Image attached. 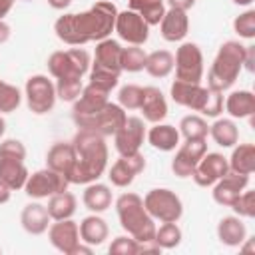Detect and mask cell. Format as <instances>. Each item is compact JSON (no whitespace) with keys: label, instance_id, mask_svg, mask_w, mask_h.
Wrapping results in <instances>:
<instances>
[{"label":"cell","instance_id":"13","mask_svg":"<svg viewBox=\"0 0 255 255\" xmlns=\"http://www.w3.org/2000/svg\"><path fill=\"white\" fill-rule=\"evenodd\" d=\"M114 30L118 32V36L128 42L129 46H141L147 42L149 38V24L133 10H124L118 12L116 16V24Z\"/></svg>","mask_w":255,"mask_h":255},{"label":"cell","instance_id":"52","mask_svg":"<svg viewBox=\"0 0 255 255\" xmlns=\"http://www.w3.org/2000/svg\"><path fill=\"white\" fill-rule=\"evenodd\" d=\"M4 131H6V122H4V118L0 116V137L4 135Z\"/></svg>","mask_w":255,"mask_h":255},{"label":"cell","instance_id":"37","mask_svg":"<svg viewBox=\"0 0 255 255\" xmlns=\"http://www.w3.org/2000/svg\"><path fill=\"white\" fill-rule=\"evenodd\" d=\"M153 241L159 249H173L181 243V229L177 227V221H165L163 225L155 227Z\"/></svg>","mask_w":255,"mask_h":255},{"label":"cell","instance_id":"27","mask_svg":"<svg viewBox=\"0 0 255 255\" xmlns=\"http://www.w3.org/2000/svg\"><path fill=\"white\" fill-rule=\"evenodd\" d=\"M145 137L159 151H171L179 145V129H175L169 124H161V122L153 124V128H149Z\"/></svg>","mask_w":255,"mask_h":255},{"label":"cell","instance_id":"22","mask_svg":"<svg viewBox=\"0 0 255 255\" xmlns=\"http://www.w3.org/2000/svg\"><path fill=\"white\" fill-rule=\"evenodd\" d=\"M139 110L143 112V120H147L151 124H159L167 116V102H165V96L161 94V90L155 86H145Z\"/></svg>","mask_w":255,"mask_h":255},{"label":"cell","instance_id":"17","mask_svg":"<svg viewBox=\"0 0 255 255\" xmlns=\"http://www.w3.org/2000/svg\"><path fill=\"white\" fill-rule=\"evenodd\" d=\"M145 169V157L137 151L131 155H120V159L110 167V181L116 187H128L137 173H141Z\"/></svg>","mask_w":255,"mask_h":255},{"label":"cell","instance_id":"3","mask_svg":"<svg viewBox=\"0 0 255 255\" xmlns=\"http://www.w3.org/2000/svg\"><path fill=\"white\" fill-rule=\"evenodd\" d=\"M116 211L122 229L137 243H149L155 235V219L147 213L143 199L137 193H122L116 201Z\"/></svg>","mask_w":255,"mask_h":255},{"label":"cell","instance_id":"2","mask_svg":"<svg viewBox=\"0 0 255 255\" xmlns=\"http://www.w3.org/2000/svg\"><path fill=\"white\" fill-rule=\"evenodd\" d=\"M72 145L76 151V163L68 181L82 185L98 181L108 165V145L104 135L88 129H78L72 139Z\"/></svg>","mask_w":255,"mask_h":255},{"label":"cell","instance_id":"44","mask_svg":"<svg viewBox=\"0 0 255 255\" xmlns=\"http://www.w3.org/2000/svg\"><path fill=\"white\" fill-rule=\"evenodd\" d=\"M110 253L112 255H135L139 253V243L131 235H120L112 241Z\"/></svg>","mask_w":255,"mask_h":255},{"label":"cell","instance_id":"5","mask_svg":"<svg viewBox=\"0 0 255 255\" xmlns=\"http://www.w3.org/2000/svg\"><path fill=\"white\" fill-rule=\"evenodd\" d=\"M171 100L177 106L199 112L207 118H217L223 112V92H215L211 88H203L201 84L175 80L171 84Z\"/></svg>","mask_w":255,"mask_h":255},{"label":"cell","instance_id":"6","mask_svg":"<svg viewBox=\"0 0 255 255\" xmlns=\"http://www.w3.org/2000/svg\"><path fill=\"white\" fill-rule=\"evenodd\" d=\"M120 54L122 46L118 40L104 38L96 44V56L90 72V84H96L108 92H112L118 86L122 66H120Z\"/></svg>","mask_w":255,"mask_h":255},{"label":"cell","instance_id":"31","mask_svg":"<svg viewBox=\"0 0 255 255\" xmlns=\"http://www.w3.org/2000/svg\"><path fill=\"white\" fill-rule=\"evenodd\" d=\"M76 205H78L76 195L66 189V191H60V193L50 195L46 209L50 213V219L60 221V219H70L76 213Z\"/></svg>","mask_w":255,"mask_h":255},{"label":"cell","instance_id":"29","mask_svg":"<svg viewBox=\"0 0 255 255\" xmlns=\"http://www.w3.org/2000/svg\"><path fill=\"white\" fill-rule=\"evenodd\" d=\"M28 169L24 165V161L20 159H10V157H0V179L14 191V189H22L26 179H28Z\"/></svg>","mask_w":255,"mask_h":255},{"label":"cell","instance_id":"46","mask_svg":"<svg viewBox=\"0 0 255 255\" xmlns=\"http://www.w3.org/2000/svg\"><path fill=\"white\" fill-rule=\"evenodd\" d=\"M243 68L253 72L255 70V46H245V56H243Z\"/></svg>","mask_w":255,"mask_h":255},{"label":"cell","instance_id":"51","mask_svg":"<svg viewBox=\"0 0 255 255\" xmlns=\"http://www.w3.org/2000/svg\"><path fill=\"white\" fill-rule=\"evenodd\" d=\"M48 4L54 8V10H64L72 4V0H48Z\"/></svg>","mask_w":255,"mask_h":255},{"label":"cell","instance_id":"25","mask_svg":"<svg viewBox=\"0 0 255 255\" xmlns=\"http://www.w3.org/2000/svg\"><path fill=\"white\" fill-rule=\"evenodd\" d=\"M217 237L227 247H239L247 239L245 223L237 215H227L217 223Z\"/></svg>","mask_w":255,"mask_h":255},{"label":"cell","instance_id":"53","mask_svg":"<svg viewBox=\"0 0 255 255\" xmlns=\"http://www.w3.org/2000/svg\"><path fill=\"white\" fill-rule=\"evenodd\" d=\"M235 4H239V6H249V4H253V0H233Z\"/></svg>","mask_w":255,"mask_h":255},{"label":"cell","instance_id":"38","mask_svg":"<svg viewBox=\"0 0 255 255\" xmlns=\"http://www.w3.org/2000/svg\"><path fill=\"white\" fill-rule=\"evenodd\" d=\"M145 58H147V54L139 46L122 48V54H120L122 72H139V70H143L145 68Z\"/></svg>","mask_w":255,"mask_h":255},{"label":"cell","instance_id":"24","mask_svg":"<svg viewBox=\"0 0 255 255\" xmlns=\"http://www.w3.org/2000/svg\"><path fill=\"white\" fill-rule=\"evenodd\" d=\"M20 223H22V227H24L26 233H30V235H42L44 231H48L50 213H48L46 205L34 201V203H28L22 209Z\"/></svg>","mask_w":255,"mask_h":255},{"label":"cell","instance_id":"28","mask_svg":"<svg viewBox=\"0 0 255 255\" xmlns=\"http://www.w3.org/2000/svg\"><path fill=\"white\" fill-rule=\"evenodd\" d=\"M84 205L92 211V213H102L112 205V189L106 183H88V187L84 189L82 195Z\"/></svg>","mask_w":255,"mask_h":255},{"label":"cell","instance_id":"30","mask_svg":"<svg viewBox=\"0 0 255 255\" xmlns=\"http://www.w3.org/2000/svg\"><path fill=\"white\" fill-rule=\"evenodd\" d=\"M225 110L231 118H251L255 114V96L249 90L231 92L225 100Z\"/></svg>","mask_w":255,"mask_h":255},{"label":"cell","instance_id":"36","mask_svg":"<svg viewBox=\"0 0 255 255\" xmlns=\"http://www.w3.org/2000/svg\"><path fill=\"white\" fill-rule=\"evenodd\" d=\"M179 133L185 139H205L209 133V126L201 116L189 114L185 118H181L179 122Z\"/></svg>","mask_w":255,"mask_h":255},{"label":"cell","instance_id":"40","mask_svg":"<svg viewBox=\"0 0 255 255\" xmlns=\"http://www.w3.org/2000/svg\"><path fill=\"white\" fill-rule=\"evenodd\" d=\"M82 78H64L56 80V96L62 102H76L82 94Z\"/></svg>","mask_w":255,"mask_h":255},{"label":"cell","instance_id":"45","mask_svg":"<svg viewBox=\"0 0 255 255\" xmlns=\"http://www.w3.org/2000/svg\"><path fill=\"white\" fill-rule=\"evenodd\" d=\"M0 157H10V159H26V147L20 139H4L0 141Z\"/></svg>","mask_w":255,"mask_h":255},{"label":"cell","instance_id":"48","mask_svg":"<svg viewBox=\"0 0 255 255\" xmlns=\"http://www.w3.org/2000/svg\"><path fill=\"white\" fill-rule=\"evenodd\" d=\"M10 193H12V189H10V187L0 179V205H2V203H6V201L10 199Z\"/></svg>","mask_w":255,"mask_h":255},{"label":"cell","instance_id":"34","mask_svg":"<svg viewBox=\"0 0 255 255\" xmlns=\"http://www.w3.org/2000/svg\"><path fill=\"white\" fill-rule=\"evenodd\" d=\"M165 0H128L129 10L137 12L149 26H155L161 22L163 14H165Z\"/></svg>","mask_w":255,"mask_h":255},{"label":"cell","instance_id":"7","mask_svg":"<svg viewBox=\"0 0 255 255\" xmlns=\"http://www.w3.org/2000/svg\"><path fill=\"white\" fill-rule=\"evenodd\" d=\"M126 118H128L126 110L120 104H110V102L92 114H72V120L78 126V129H88V131L100 133L104 137L114 135L122 128Z\"/></svg>","mask_w":255,"mask_h":255},{"label":"cell","instance_id":"14","mask_svg":"<svg viewBox=\"0 0 255 255\" xmlns=\"http://www.w3.org/2000/svg\"><path fill=\"white\" fill-rule=\"evenodd\" d=\"M143 139H145V126H143V120L135 116H128L122 128L114 133L116 149L120 151V155L137 153Z\"/></svg>","mask_w":255,"mask_h":255},{"label":"cell","instance_id":"39","mask_svg":"<svg viewBox=\"0 0 255 255\" xmlns=\"http://www.w3.org/2000/svg\"><path fill=\"white\" fill-rule=\"evenodd\" d=\"M22 102V94L16 86L0 80V112L2 114H10L14 112Z\"/></svg>","mask_w":255,"mask_h":255},{"label":"cell","instance_id":"50","mask_svg":"<svg viewBox=\"0 0 255 255\" xmlns=\"http://www.w3.org/2000/svg\"><path fill=\"white\" fill-rule=\"evenodd\" d=\"M8 38H10V26L4 20H0V44H4Z\"/></svg>","mask_w":255,"mask_h":255},{"label":"cell","instance_id":"11","mask_svg":"<svg viewBox=\"0 0 255 255\" xmlns=\"http://www.w3.org/2000/svg\"><path fill=\"white\" fill-rule=\"evenodd\" d=\"M173 68H175V80L181 82H193L199 84L203 78V54L197 44L193 42H183L173 58Z\"/></svg>","mask_w":255,"mask_h":255},{"label":"cell","instance_id":"43","mask_svg":"<svg viewBox=\"0 0 255 255\" xmlns=\"http://www.w3.org/2000/svg\"><path fill=\"white\" fill-rule=\"evenodd\" d=\"M233 30L239 34V38H255V10H247L239 14L233 20Z\"/></svg>","mask_w":255,"mask_h":255},{"label":"cell","instance_id":"8","mask_svg":"<svg viewBox=\"0 0 255 255\" xmlns=\"http://www.w3.org/2000/svg\"><path fill=\"white\" fill-rule=\"evenodd\" d=\"M90 54L84 48L58 50L48 58V72L56 80L64 78H82L90 70Z\"/></svg>","mask_w":255,"mask_h":255},{"label":"cell","instance_id":"16","mask_svg":"<svg viewBox=\"0 0 255 255\" xmlns=\"http://www.w3.org/2000/svg\"><path fill=\"white\" fill-rule=\"evenodd\" d=\"M229 171V163L227 157H223L221 153H207L197 161L191 177L199 187H209L213 185L217 179H221L225 173Z\"/></svg>","mask_w":255,"mask_h":255},{"label":"cell","instance_id":"4","mask_svg":"<svg viewBox=\"0 0 255 255\" xmlns=\"http://www.w3.org/2000/svg\"><path fill=\"white\" fill-rule=\"evenodd\" d=\"M243 56H245V46L241 42L235 40L223 42L207 72V88L215 92L229 90L243 68Z\"/></svg>","mask_w":255,"mask_h":255},{"label":"cell","instance_id":"42","mask_svg":"<svg viewBox=\"0 0 255 255\" xmlns=\"http://www.w3.org/2000/svg\"><path fill=\"white\" fill-rule=\"evenodd\" d=\"M231 209L237 213V217H255V191H241L239 197L231 203Z\"/></svg>","mask_w":255,"mask_h":255},{"label":"cell","instance_id":"26","mask_svg":"<svg viewBox=\"0 0 255 255\" xmlns=\"http://www.w3.org/2000/svg\"><path fill=\"white\" fill-rule=\"evenodd\" d=\"M78 231H80V241L82 243H88L92 247L96 245H102L106 239H108V223L100 217V215H88L82 219V223L78 225Z\"/></svg>","mask_w":255,"mask_h":255},{"label":"cell","instance_id":"32","mask_svg":"<svg viewBox=\"0 0 255 255\" xmlns=\"http://www.w3.org/2000/svg\"><path fill=\"white\" fill-rule=\"evenodd\" d=\"M227 163H229L231 171L251 175L255 169V145L253 143H239L237 147H233V153L227 159Z\"/></svg>","mask_w":255,"mask_h":255},{"label":"cell","instance_id":"21","mask_svg":"<svg viewBox=\"0 0 255 255\" xmlns=\"http://www.w3.org/2000/svg\"><path fill=\"white\" fill-rule=\"evenodd\" d=\"M159 30H161L163 40L181 42L187 36V30H189V18H187L185 10H177V8L165 10V14L159 22Z\"/></svg>","mask_w":255,"mask_h":255},{"label":"cell","instance_id":"20","mask_svg":"<svg viewBox=\"0 0 255 255\" xmlns=\"http://www.w3.org/2000/svg\"><path fill=\"white\" fill-rule=\"evenodd\" d=\"M74 163H76V151L72 141H56L46 153V167L62 173L66 179L70 177Z\"/></svg>","mask_w":255,"mask_h":255},{"label":"cell","instance_id":"41","mask_svg":"<svg viewBox=\"0 0 255 255\" xmlns=\"http://www.w3.org/2000/svg\"><path fill=\"white\" fill-rule=\"evenodd\" d=\"M141 100H143V88L135 86V84L124 86L120 90V94H118V102H120V106L124 110H139Z\"/></svg>","mask_w":255,"mask_h":255},{"label":"cell","instance_id":"12","mask_svg":"<svg viewBox=\"0 0 255 255\" xmlns=\"http://www.w3.org/2000/svg\"><path fill=\"white\" fill-rule=\"evenodd\" d=\"M68 185H70V181L62 173L46 167V169H38L32 175H28V179L24 183V191L32 199H44L54 193L66 191Z\"/></svg>","mask_w":255,"mask_h":255},{"label":"cell","instance_id":"1","mask_svg":"<svg viewBox=\"0 0 255 255\" xmlns=\"http://www.w3.org/2000/svg\"><path fill=\"white\" fill-rule=\"evenodd\" d=\"M118 8L112 2H96L92 8L76 14H64L56 20V36L70 46H84L88 42H100L114 32Z\"/></svg>","mask_w":255,"mask_h":255},{"label":"cell","instance_id":"35","mask_svg":"<svg viewBox=\"0 0 255 255\" xmlns=\"http://www.w3.org/2000/svg\"><path fill=\"white\" fill-rule=\"evenodd\" d=\"M173 54L167 50H155L151 54H147L145 58V72L153 78H165L171 74L173 70Z\"/></svg>","mask_w":255,"mask_h":255},{"label":"cell","instance_id":"33","mask_svg":"<svg viewBox=\"0 0 255 255\" xmlns=\"http://www.w3.org/2000/svg\"><path fill=\"white\" fill-rule=\"evenodd\" d=\"M209 135L213 137V141L221 147H233L239 139V129L235 126L233 120H227V118H221V120H215L213 126H209Z\"/></svg>","mask_w":255,"mask_h":255},{"label":"cell","instance_id":"15","mask_svg":"<svg viewBox=\"0 0 255 255\" xmlns=\"http://www.w3.org/2000/svg\"><path fill=\"white\" fill-rule=\"evenodd\" d=\"M207 143L205 139H185V143L179 145L177 153L171 159V171L177 177H191L197 161L205 155Z\"/></svg>","mask_w":255,"mask_h":255},{"label":"cell","instance_id":"49","mask_svg":"<svg viewBox=\"0 0 255 255\" xmlns=\"http://www.w3.org/2000/svg\"><path fill=\"white\" fill-rule=\"evenodd\" d=\"M12 6H14V0H0V20H4V16H8Z\"/></svg>","mask_w":255,"mask_h":255},{"label":"cell","instance_id":"9","mask_svg":"<svg viewBox=\"0 0 255 255\" xmlns=\"http://www.w3.org/2000/svg\"><path fill=\"white\" fill-rule=\"evenodd\" d=\"M143 205L147 209V213L153 219H159L161 223L165 221H179V217L183 215V203L181 199L165 187H157L147 191V195L143 197Z\"/></svg>","mask_w":255,"mask_h":255},{"label":"cell","instance_id":"47","mask_svg":"<svg viewBox=\"0 0 255 255\" xmlns=\"http://www.w3.org/2000/svg\"><path fill=\"white\" fill-rule=\"evenodd\" d=\"M167 4H169V8H177V10H189L193 4H195V0H165Z\"/></svg>","mask_w":255,"mask_h":255},{"label":"cell","instance_id":"23","mask_svg":"<svg viewBox=\"0 0 255 255\" xmlns=\"http://www.w3.org/2000/svg\"><path fill=\"white\" fill-rule=\"evenodd\" d=\"M108 96L110 92L96 86V84H88L82 88V94L78 96L72 108V114H92V112H98L100 108H104L108 104Z\"/></svg>","mask_w":255,"mask_h":255},{"label":"cell","instance_id":"18","mask_svg":"<svg viewBox=\"0 0 255 255\" xmlns=\"http://www.w3.org/2000/svg\"><path fill=\"white\" fill-rule=\"evenodd\" d=\"M249 185V175H243V173H235V171H227L221 179H217L213 183V199L215 203L219 205H225V207H231V203L239 197V193Z\"/></svg>","mask_w":255,"mask_h":255},{"label":"cell","instance_id":"19","mask_svg":"<svg viewBox=\"0 0 255 255\" xmlns=\"http://www.w3.org/2000/svg\"><path fill=\"white\" fill-rule=\"evenodd\" d=\"M48 239H50V243L58 251H62L66 255H72L76 245L80 243L78 223L72 221V217L70 219H60V221L52 223L50 229H48Z\"/></svg>","mask_w":255,"mask_h":255},{"label":"cell","instance_id":"10","mask_svg":"<svg viewBox=\"0 0 255 255\" xmlns=\"http://www.w3.org/2000/svg\"><path fill=\"white\" fill-rule=\"evenodd\" d=\"M26 104L30 108V112L42 116L48 114L54 104H56V84H52V80H48V76L44 74H36L30 76L26 80Z\"/></svg>","mask_w":255,"mask_h":255}]
</instances>
